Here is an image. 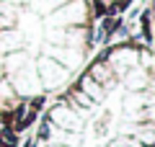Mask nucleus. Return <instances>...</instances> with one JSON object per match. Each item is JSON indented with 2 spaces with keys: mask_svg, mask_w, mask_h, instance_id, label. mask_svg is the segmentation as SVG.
Instances as JSON below:
<instances>
[{
  "mask_svg": "<svg viewBox=\"0 0 155 147\" xmlns=\"http://www.w3.org/2000/svg\"><path fill=\"white\" fill-rule=\"evenodd\" d=\"M31 62V57H28V52H23V49H16V52H8V57H3V72H8V75H13V72L23 70V67Z\"/></svg>",
  "mask_w": 155,
  "mask_h": 147,
  "instance_id": "obj_6",
  "label": "nucleus"
},
{
  "mask_svg": "<svg viewBox=\"0 0 155 147\" xmlns=\"http://www.w3.org/2000/svg\"><path fill=\"white\" fill-rule=\"evenodd\" d=\"M34 67H36V75H39L41 88H47V90H57V88H62L70 80V72H67L60 62H54L52 57H47V54L39 57V60L34 62Z\"/></svg>",
  "mask_w": 155,
  "mask_h": 147,
  "instance_id": "obj_2",
  "label": "nucleus"
},
{
  "mask_svg": "<svg viewBox=\"0 0 155 147\" xmlns=\"http://www.w3.org/2000/svg\"><path fill=\"white\" fill-rule=\"evenodd\" d=\"M0 77H3V54H0Z\"/></svg>",
  "mask_w": 155,
  "mask_h": 147,
  "instance_id": "obj_10",
  "label": "nucleus"
},
{
  "mask_svg": "<svg viewBox=\"0 0 155 147\" xmlns=\"http://www.w3.org/2000/svg\"><path fill=\"white\" fill-rule=\"evenodd\" d=\"M124 80V88H127L129 93H137V90H150V70H145V67H132V70H127L122 75Z\"/></svg>",
  "mask_w": 155,
  "mask_h": 147,
  "instance_id": "obj_4",
  "label": "nucleus"
},
{
  "mask_svg": "<svg viewBox=\"0 0 155 147\" xmlns=\"http://www.w3.org/2000/svg\"><path fill=\"white\" fill-rule=\"evenodd\" d=\"M23 147H36V139H26V142H23Z\"/></svg>",
  "mask_w": 155,
  "mask_h": 147,
  "instance_id": "obj_9",
  "label": "nucleus"
},
{
  "mask_svg": "<svg viewBox=\"0 0 155 147\" xmlns=\"http://www.w3.org/2000/svg\"><path fill=\"white\" fill-rule=\"evenodd\" d=\"M23 47V36L16 28H0V54H8V52H16Z\"/></svg>",
  "mask_w": 155,
  "mask_h": 147,
  "instance_id": "obj_7",
  "label": "nucleus"
},
{
  "mask_svg": "<svg viewBox=\"0 0 155 147\" xmlns=\"http://www.w3.org/2000/svg\"><path fill=\"white\" fill-rule=\"evenodd\" d=\"M8 80H11L13 90H16L18 96H23V98H31V96H39V93H41V83H39V75H36L34 62H28L23 70L8 75Z\"/></svg>",
  "mask_w": 155,
  "mask_h": 147,
  "instance_id": "obj_3",
  "label": "nucleus"
},
{
  "mask_svg": "<svg viewBox=\"0 0 155 147\" xmlns=\"http://www.w3.org/2000/svg\"><path fill=\"white\" fill-rule=\"evenodd\" d=\"M91 18L88 0H67L65 5L52 11L47 16V28H70V26H85Z\"/></svg>",
  "mask_w": 155,
  "mask_h": 147,
  "instance_id": "obj_1",
  "label": "nucleus"
},
{
  "mask_svg": "<svg viewBox=\"0 0 155 147\" xmlns=\"http://www.w3.org/2000/svg\"><path fill=\"white\" fill-rule=\"evenodd\" d=\"M0 147H18L16 132H11L8 126H3V129H0Z\"/></svg>",
  "mask_w": 155,
  "mask_h": 147,
  "instance_id": "obj_8",
  "label": "nucleus"
},
{
  "mask_svg": "<svg viewBox=\"0 0 155 147\" xmlns=\"http://www.w3.org/2000/svg\"><path fill=\"white\" fill-rule=\"evenodd\" d=\"M75 88H78V90H83L85 96H88L91 101H93V103H98V101H104V98H106V88L101 85V83H96L93 77L88 75V72H85V75L80 77V83H78Z\"/></svg>",
  "mask_w": 155,
  "mask_h": 147,
  "instance_id": "obj_5",
  "label": "nucleus"
}]
</instances>
